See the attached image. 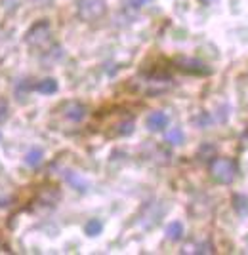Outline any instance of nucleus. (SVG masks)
I'll use <instances>...</instances> for the list:
<instances>
[{"mask_svg":"<svg viewBox=\"0 0 248 255\" xmlns=\"http://www.w3.org/2000/svg\"><path fill=\"white\" fill-rule=\"evenodd\" d=\"M237 173H239L237 162L231 158H216L212 160V164H210V175L218 183H222V185L233 183L235 177H237Z\"/></svg>","mask_w":248,"mask_h":255,"instance_id":"obj_1","label":"nucleus"},{"mask_svg":"<svg viewBox=\"0 0 248 255\" xmlns=\"http://www.w3.org/2000/svg\"><path fill=\"white\" fill-rule=\"evenodd\" d=\"M107 11V4L103 0H80L78 2V15L84 21H96L103 17Z\"/></svg>","mask_w":248,"mask_h":255,"instance_id":"obj_2","label":"nucleus"},{"mask_svg":"<svg viewBox=\"0 0 248 255\" xmlns=\"http://www.w3.org/2000/svg\"><path fill=\"white\" fill-rule=\"evenodd\" d=\"M178 69H182L184 73H191V75H208L210 73V69L206 67L205 63H201V61H197V59H189V57H180L178 61Z\"/></svg>","mask_w":248,"mask_h":255,"instance_id":"obj_3","label":"nucleus"},{"mask_svg":"<svg viewBox=\"0 0 248 255\" xmlns=\"http://www.w3.org/2000/svg\"><path fill=\"white\" fill-rule=\"evenodd\" d=\"M50 34V25L46 21L36 23L31 31L27 32V42L29 44H42Z\"/></svg>","mask_w":248,"mask_h":255,"instance_id":"obj_4","label":"nucleus"},{"mask_svg":"<svg viewBox=\"0 0 248 255\" xmlns=\"http://www.w3.org/2000/svg\"><path fill=\"white\" fill-rule=\"evenodd\" d=\"M86 117V107L78 101H71L65 105V118H69L71 122H80Z\"/></svg>","mask_w":248,"mask_h":255,"instance_id":"obj_5","label":"nucleus"},{"mask_svg":"<svg viewBox=\"0 0 248 255\" xmlns=\"http://www.w3.org/2000/svg\"><path fill=\"white\" fill-rule=\"evenodd\" d=\"M147 128L151 129V131H161L164 128L168 126V115L166 113H162V111H155L151 113L149 117H147Z\"/></svg>","mask_w":248,"mask_h":255,"instance_id":"obj_6","label":"nucleus"},{"mask_svg":"<svg viewBox=\"0 0 248 255\" xmlns=\"http://www.w3.org/2000/svg\"><path fill=\"white\" fill-rule=\"evenodd\" d=\"M42 158H44V152L42 149H36V147H32V149L27 150V154H25V164L29 166V168H38L40 164H42Z\"/></svg>","mask_w":248,"mask_h":255,"instance_id":"obj_7","label":"nucleus"},{"mask_svg":"<svg viewBox=\"0 0 248 255\" xmlns=\"http://www.w3.org/2000/svg\"><path fill=\"white\" fill-rule=\"evenodd\" d=\"M34 88H36V92L42 94V96H52V94L57 92V82H55L54 78H44V80H40Z\"/></svg>","mask_w":248,"mask_h":255,"instance_id":"obj_8","label":"nucleus"},{"mask_svg":"<svg viewBox=\"0 0 248 255\" xmlns=\"http://www.w3.org/2000/svg\"><path fill=\"white\" fill-rule=\"evenodd\" d=\"M182 236H184V225L180 223V221L168 223V227H166V238L168 240L178 242V240H182Z\"/></svg>","mask_w":248,"mask_h":255,"instance_id":"obj_9","label":"nucleus"},{"mask_svg":"<svg viewBox=\"0 0 248 255\" xmlns=\"http://www.w3.org/2000/svg\"><path fill=\"white\" fill-rule=\"evenodd\" d=\"M65 179H67L69 185H73L76 191H86L88 189V183L75 171H65Z\"/></svg>","mask_w":248,"mask_h":255,"instance_id":"obj_10","label":"nucleus"},{"mask_svg":"<svg viewBox=\"0 0 248 255\" xmlns=\"http://www.w3.org/2000/svg\"><path fill=\"white\" fill-rule=\"evenodd\" d=\"M184 141H185V133L180 128H172V129L166 131V143H170V145H182Z\"/></svg>","mask_w":248,"mask_h":255,"instance_id":"obj_11","label":"nucleus"},{"mask_svg":"<svg viewBox=\"0 0 248 255\" xmlns=\"http://www.w3.org/2000/svg\"><path fill=\"white\" fill-rule=\"evenodd\" d=\"M101 231H103V225H101L99 219H90V221L84 225V233H86L88 236H97Z\"/></svg>","mask_w":248,"mask_h":255,"instance_id":"obj_12","label":"nucleus"},{"mask_svg":"<svg viewBox=\"0 0 248 255\" xmlns=\"http://www.w3.org/2000/svg\"><path fill=\"white\" fill-rule=\"evenodd\" d=\"M233 202H235V210H237L239 215H248V198L247 196L237 194Z\"/></svg>","mask_w":248,"mask_h":255,"instance_id":"obj_13","label":"nucleus"},{"mask_svg":"<svg viewBox=\"0 0 248 255\" xmlns=\"http://www.w3.org/2000/svg\"><path fill=\"white\" fill-rule=\"evenodd\" d=\"M124 2H126V6L138 10V8H143V6H145L147 2H151V0H124Z\"/></svg>","mask_w":248,"mask_h":255,"instance_id":"obj_14","label":"nucleus"},{"mask_svg":"<svg viewBox=\"0 0 248 255\" xmlns=\"http://www.w3.org/2000/svg\"><path fill=\"white\" fill-rule=\"evenodd\" d=\"M120 128H122V129L119 131L120 135H128V133H132V131H134V122H124Z\"/></svg>","mask_w":248,"mask_h":255,"instance_id":"obj_15","label":"nucleus"},{"mask_svg":"<svg viewBox=\"0 0 248 255\" xmlns=\"http://www.w3.org/2000/svg\"><path fill=\"white\" fill-rule=\"evenodd\" d=\"M201 2H205V4H210V2H214V0H201Z\"/></svg>","mask_w":248,"mask_h":255,"instance_id":"obj_16","label":"nucleus"},{"mask_svg":"<svg viewBox=\"0 0 248 255\" xmlns=\"http://www.w3.org/2000/svg\"><path fill=\"white\" fill-rule=\"evenodd\" d=\"M34 2H48V0H34Z\"/></svg>","mask_w":248,"mask_h":255,"instance_id":"obj_17","label":"nucleus"},{"mask_svg":"<svg viewBox=\"0 0 248 255\" xmlns=\"http://www.w3.org/2000/svg\"><path fill=\"white\" fill-rule=\"evenodd\" d=\"M245 139H248V131H247V133H245Z\"/></svg>","mask_w":248,"mask_h":255,"instance_id":"obj_18","label":"nucleus"}]
</instances>
